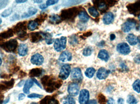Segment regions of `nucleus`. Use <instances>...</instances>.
Segmentation results:
<instances>
[{
	"mask_svg": "<svg viewBox=\"0 0 140 104\" xmlns=\"http://www.w3.org/2000/svg\"><path fill=\"white\" fill-rule=\"evenodd\" d=\"M41 82L46 91L49 93L59 89L62 85V81L61 80L56 81L54 77L48 75L43 76L41 78Z\"/></svg>",
	"mask_w": 140,
	"mask_h": 104,
	"instance_id": "1",
	"label": "nucleus"
},
{
	"mask_svg": "<svg viewBox=\"0 0 140 104\" xmlns=\"http://www.w3.org/2000/svg\"><path fill=\"white\" fill-rule=\"evenodd\" d=\"M14 34L17 35L18 38L22 41L27 39L28 35L27 34V22L26 21L19 22L14 26L12 29Z\"/></svg>",
	"mask_w": 140,
	"mask_h": 104,
	"instance_id": "2",
	"label": "nucleus"
},
{
	"mask_svg": "<svg viewBox=\"0 0 140 104\" xmlns=\"http://www.w3.org/2000/svg\"><path fill=\"white\" fill-rule=\"evenodd\" d=\"M79 10L78 8L75 7L63 10L61 13V18L63 20L73 21L77 15L79 14Z\"/></svg>",
	"mask_w": 140,
	"mask_h": 104,
	"instance_id": "3",
	"label": "nucleus"
},
{
	"mask_svg": "<svg viewBox=\"0 0 140 104\" xmlns=\"http://www.w3.org/2000/svg\"><path fill=\"white\" fill-rule=\"evenodd\" d=\"M17 46V41L15 39L6 42H0V47L8 53H15Z\"/></svg>",
	"mask_w": 140,
	"mask_h": 104,
	"instance_id": "4",
	"label": "nucleus"
},
{
	"mask_svg": "<svg viewBox=\"0 0 140 104\" xmlns=\"http://www.w3.org/2000/svg\"><path fill=\"white\" fill-rule=\"evenodd\" d=\"M67 39L65 37H61L60 39H56L54 43V49L56 51L60 52L65 49L66 46Z\"/></svg>",
	"mask_w": 140,
	"mask_h": 104,
	"instance_id": "5",
	"label": "nucleus"
},
{
	"mask_svg": "<svg viewBox=\"0 0 140 104\" xmlns=\"http://www.w3.org/2000/svg\"><path fill=\"white\" fill-rule=\"evenodd\" d=\"M136 25V21L134 19H128L123 24L122 26V30L124 32H129L131 30L134 29Z\"/></svg>",
	"mask_w": 140,
	"mask_h": 104,
	"instance_id": "6",
	"label": "nucleus"
},
{
	"mask_svg": "<svg viewBox=\"0 0 140 104\" xmlns=\"http://www.w3.org/2000/svg\"><path fill=\"white\" fill-rule=\"evenodd\" d=\"M129 12L135 15L140 14V1L129 4L127 6Z\"/></svg>",
	"mask_w": 140,
	"mask_h": 104,
	"instance_id": "7",
	"label": "nucleus"
},
{
	"mask_svg": "<svg viewBox=\"0 0 140 104\" xmlns=\"http://www.w3.org/2000/svg\"><path fill=\"white\" fill-rule=\"evenodd\" d=\"M116 49L118 53L123 55H127L130 53L131 52L130 46L127 43L125 42L120 43L118 44Z\"/></svg>",
	"mask_w": 140,
	"mask_h": 104,
	"instance_id": "8",
	"label": "nucleus"
},
{
	"mask_svg": "<svg viewBox=\"0 0 140 104\" xmlns=\"http://www.w3.org/2000/svg\"><path fill=\"white\" fill-rule=\"evenodd\" d=\"M71 71V68L70 65L68 64L64 65L61 69L59 77L60 79H62L63 80H66L69 76Z\"/></svg>",
	"mask_w": 140,
	"mask_h": 104,
	"instance_id": "9",
	"label": "nucleus"
},
{
	"mask_svg": "<svg viewBox=\"0 0 140 104\" xmlns=\"http://www.w3.org/2000/svg\"><path fill=\"white\" fill-rule=\"evenodd\" d=\"M15 80L12 78L8 81H2L0 83V92H4L13 87L15 85Z\"/></svg>",
	"mask_w": 140,
	"mask_h": 104,
	"instance_id": "10",
	"label": "nucleus"
},
{
	"mask_svg": "<svg viewBox=\"0 0 140 104\" xmlns=\"http://www.w3.org/2000/svg\"><path fill=\"white\" fill-rule=\"evenodd\" d=\"M89 92L86 89L82 90L80 92L79 102L80 104H88L89 98Z\"/></svg>",
	"mask_w": 140,
	"mask_h": 104,
	"instance_id": "11",
	"label": "nucleus"
},
{
	"mask_svg": "<svg viewBox=\"0 0 140 104\" xmlns=\"http://www.w3.org/2000/svg\"><path fill=\"white\" fill-rule=\"evenodd\" d=\"M71 79L76 82H80L83 79V76L81 69L79 68H75L72 70L71 75Z\"/></svg>",
	"mask_w": 140,
	"mask_h": 104,
	"instance_id": "12",
	"label": "nucleus"
},
{
	"mask_svg": "<svg viewBox=\"0 0 140 104\" xmlns=\"http://www.w3.org/2000/svg\"><path fill=\"white\" fill-rule=\"evenodd\" d=\"M68 93L71 97H75L79 92V87L76 83L70 84L68 88Z\"/></svg>",
	"mask_w": 140,
	"mask_h": 104,
	"instance_id": "13",
	"label": "nucleus"
},
{
	"mask_svg": "<svg viewBox=\"0 0 140 104\" xmlns=\"http://www.w3.org/2000/svg\"><path fill=\"white\" fill-rule=\"evenodd\" d=\"M44 58L40 54H34L31 58V62L34 65L40 66L43 63Z\"/></svg>",
	"mask_w": 140,
	"mask_h": 104,
	"instance_id": "14",
	"label": "nucleus"
},
{
	"mask_svg": "<svg viewBox=\"0 0 140 104\" xmlns=\"http://www.w3.org/2000/svg\"><path fill=\"white\" fill-rule=\"evenodd\" d=\"M95 6L102 12H105L108 10V5L106 1H93Z\"/></svg>",
	"mask_w": 140,
	"mask_h": 104,
	"instance_id": "15",
	"label": "nucleus"
},
{
	"mask_svg": "<svg viewBox=\"0 0 140 104\" xmlns=\"http://www.w3.org/2000/svg\"><path fill=\"white\" fill-rule=\"evenodd\" d=\"M110 73V71L104 68H100L97 73V77L100 80L105 79L107 77Z\"/></svg>",
	"mask_w": 140,
	"mask_h": 104,
	"instance_id": "16",
	"label": "nucleus"
},
{
	"mask_svg": "<svg viewBox=\"0 0 140 104\" xmlns=\"http://www.w3.org/2000/svg\"><path fill=\"white\" fill-rule=\"evenodd\" d=\"M40 104H60L58 100L56 99L53 97L47 95L41 100Z\"/></svg>",
	"mask_w": 140,
	"mask_h": 104,
	"instance_id": "17",
	"label": "nucleus"
},
{
	"mask_svg": "<svg viewBox=\"0 0 140 104\" xmlns=\"http://www.w3.org/2000/svg\"><path fill=\"white\" fill-rule=\"evenodd\" d=\"M14 32L12 29H8L7 31L0 33V42L12 37L14 36Z\"/></svg>",
	"mask_w": 140,
	"mask_h": 104,
	"instance_id": "18",
	"label": "nucleus"
},
{
	"mask_svg": "<svg viewBox=\"0 0 140 104\" xmlns=\"http://www.w3.org/2000/svg\"><path fill=\"white\" fill-rule=\"evenodd\" d=\"M72 55L71 53L68 51H65L61 53L59 57V60L63 62L71 61Z\"/></svg>",
	"mask_w": 140,
	"mask_h": 104,
	"instance_id": "19",
	"label": "nucleus"
},
{
	"mask_svg": "<svg viewBox=\"0 0 140 104\" xmlns=\"http://www.w3.org/2000/svg\"><path fill=\"white\" fill-rule=\"evenodd\" d=\"M42 35L41 33H32L30 34V39L32 43H37L42 39Z\"/></svg>",
	"mask_w": 140,
	"mask_h": 104,
	"instance_id": "20",
	"label": "nucleus"
},
{
	"mask_svg": "<svg viewBox=\"0 0 140 104\" xmlns=\"http://www.w3.org/2000/svg\"><path fill=\"white\" fill-rule=\"evenodd\" d=\"M114 20V15L112 13L109 12L107 13L104 16L103 21L105 25H110L113 22Z\"/></svg>",
	"mask_w": 140,
	"mask_h": 104,
	"instance_id": "21",
	"label": "nucleus"
},
{
	"mask_svg": "<svg viewBox=\"0 0 140 104\" xmlns=\"http://www.w3.org/2000/svg\"><path fill=\"white\" fill-rule=\"evenodd\" d=\"M126 39L129 44L131 46L136 45L138 42V37L133 34H129L127 36Z\"/></svg>",
	"mask_w": 140,
	"mask_h": 104,
	"instance_id": "22",
	"label": "nucleus"
},
{
	"mask_svg": "<svg viewBox=\"0 0 140 104\" xmlns=\"http://www.w3.org/2000/svg\"><path fill=\"white\" fill-rule=\"evenodd\" d=\"M43 70L41 68H33L29 72V76L30 77H37L40 76L43 73Z\"/></svg>",
	"mask_w": 140,
	"mask_h": 104,
	"instance_id": "23",
	"label": "nucleus"
},
{
	"mask_svg": "<svg viewBox=\"0 0 140 104\" xmlns=\"http://www.w3.org/2000/svg\"><path fill=\"white\" fill-rule=\"evenodd\" d=\"M33 84L34 81L33 79H29L26 81L23 89V91L25 94H29L30 89L33 87Z\"/></svg>",
	"mask_w": 140,
	"mask_h": 104,
	"instance_id": "24",
	"label": "nucleus"
},
{
	"mask_svg": "<svg viewBox=\"0 0 140 104\" xmlns=\"http://www.w3.org/2000/svg\"><path fill=\"white\" fill-rule=\"evenodd\" d=\"M28 52V47L27 45L24 44H20L18 49V54L21 56H24L26 55Z\"/></svg>",
	"mask_w": 140,
	"mask_h": 104,
	"instance_id": "25",
	"label": "nucleus"
},
{
	"mask_svg": "<svg viewBox=\"0 0 140 104\" xmlns=\"http://www.w3.org/2000/svg\"><path fill=\"white\" fill-rule=\"evenodd\" d=\"M98 57L101 60L107 62L109 59V55L108 52L106 50L103 49L99 51L98 54Z\"/></svg>",
	"mask_w": 140,
	"mask_h": 104,
	"instance_id": "26",
	"label": "nucleus"
},
{
	"mask_svg": "<svg viewBox=\"0 0 140 104\" xmlns=\"http://www.w3.org/2000/svg\"><path fill=\"white\" fill-rule=\"evenodd\" d=\"M61 17L58 15L53 14L50 16L49 21L50 22L53 24H58L61 22Z\"/></svg>",
	"mask_w": 140,
	"mask_h": 104,
	"instance_id": "27",
	"label": "nucleus"
},
{
	"mask_svg": "<svg viewBox=\"0 0 140 104\" xmlns=\"http://www.w3.org/2000/svg\"><path fill=\"white\" fill-rule=\"evenodd\" d=\"M79 18L81 21L83 22H86L89 19V15L85 11H81L79 13Z\"/></svg>",
	"mask_w": 140,
	"mask_h": 104,
	"instance_id": "28",
	"label": "nucleus"
},
{
	"mask_svg": "<svg viewBox=\"0 0 140 104\" xmlns=\"http://www.w3.org/2000/svg\"><path fill=\"white\" fill-rule=\"evenodd\" d=\"M37 9H36L35 8L30 7L28 10V12L26 13H24L22 15V17L23 18H28L30 17V16L35 14L37 12Z\"/></svg>",
	"mask_w": 140,
	"mask_h": 104,
	"instance_id": "29",
	"label": "nucleus"
},
{
	"mask_svg": "<svg viewBox=\"0 0 140 104\" xmlns=\"http://www.w3.org/2000/svg\"><path fill=\"white\" fill-rule=\"evenodd\" d=\"M41 34L45 38L46 42L47 44L48 45L51 44H53V42H54V40L52 39V36L51 34H49L48 33H41Z\"/></svg>",
	"mask_w": 140,
	"mask_h": 104,
	"instance_id": "30",
	"label": "nucleus"
},
{
	"mask_svg": "<svg viewBox=\"0 0 140 104\" xmlns=\"http://www.w3.org/2000/svg\"><path fill=\"white\" fill-rule=\"evenodd\" d=\"M39 25H40L39 24L37 21H36L35 20H31L29 22V23L28 24V29L30 31H34L38 27Z\"/></svg>",
	"mask_w": 140,
	"mask_h": 104,
	"instance_id": "31",
	"label": "nucleus"
},
{
	"mask_svg": "<svg viewBox=\"0 0 140 104\" xmlns=\"http://www.w3.org/2000/svg\"><path fill=\"white\" fill-rule=\"evenodd\" d=\"M96 72V70L94 68H89L86 69L85 72V75L86 77L88 78H91L93 77L94 74Z\"/></svg>",
	"mask_w": 140,
	"mask_h": 104,
	"instance_id": "32",
	"label": "nucleus"
},
{
	"mask_svg": "<svg viewBox=\"0 0 140 104\" xmlns=\"http://www.w3.org/2000/svg\"><path fill=\"white\" fill-rule=\"evenodd\" d=\"M88 12L90 14L95 18H97L99 16V13L97 11V9L94 7H91L88 9Z\"/></svg>",
	"mask_w": 140,
	"mask_h": 104,
	"instance_id": "33",
	"label": "nucleus"
},
{
	"mask_svg": "<svg viewBox=\"0 0 140 104\" xmlns=\"http://www.w3.org/2000/svg\"><path fill=\"white\" fill-rule=\"evenodd\" d=\"M133 88L134 91L138 93H140V80L138 79L134 81L133 84Z\"/></svg>",
	"mask_w": 140,
	"mask_h": 104,
	"instance_id": "34",
	"label": "nucleus"
},
{
	"mask_svg": "<svg viewBox=\"0 0 140 104\" xmlns=\"http://www.w3.org/2000/svg\"><path fill=\"white\" fill-rule=\"evenodd\" d=\"M127 102L128 104H136L138 101L134 96L130 95L128 96Z\"/></svg>",
	"mask_w": 140,
	"mask_h": 104,
	"instance_id": "35",
	"label": "nucleus"
},
{
	"mask_svg": "<svg viewBox=\"0 0 140 104\" xmlns=\"http://www.w3.org/2000/svg\"><path fill=\"white\" fill-rule=\"evenodd\" d=\"M75 101L71 96H68L65 99L63 104H75Z\"/></svg>",
	"mask_w": 140,
	"mask_h": 104,
	"instance_id": "36",
	"label": "nucleus"
},
{
	"mask_svg": "<svg viewBox=\"0 0 140 104\" xmlns=\"http://www.w3.org/2000/svg\"><path fill=\"white\" fill-rule=\"evenodd\" d=\"M47 17V15L46 14H43L41 15L38 18L35 19V20L37 21V22L39 24V25H41V24L44 22Z\"/></svg>",
	"mask_w": 140,
	"mask_h": 104,
	"instance_id": "37",
	"label": "nucleus"
},
{
	"mask_svg": "<svg viewBox=\"0 0 140 104\" xmlns=\"http://www.w3.org/2000/svg\"><path fill=\"white\" fill-rule=\"evenodd\" d=\"M98 101L100 104H106L107 100L105 97L102 94H100L98 97Z\"/></svg>",
	"mask_w": 140,
	"mask_h": 104,
	"instance_id": "38",
	"label": "nucleus"
},
{
	"mask_svg": "<svg viewBox=\"0 0 140 104\" xmlns=\"http://www.w3.org/2000/svg\"><path fill=\"white\" fill-rule=\"evenodd\" d=\"M93 49L91 46H88L85 48L83 52V54L85 56H89L91 55L92 53Z\"/></svg>",
	"mask_w": 140,
	"mask_h": 104,
	"instance_id": "39",
	"label": "nucleus"
},
{
	"mask_svg": "<svg viewBox=\"0 0 140 104\" xmlns=\"http://www.w3.org/2000/svg\"><path fill=\"white\" fill-rule=\"evenodd\" d=\"M12 12V8H9L8 9L5 10L4 12H3L1 15L3 17H7L10 15Z\"/></svg>",
	"mask_w": 140,
	"mask_h": 104,
	"instance_id": "40",
	"label": "nucleus"
},
{
	"mask_svg": "<svg viewBox=\"0 0 140 104\" xmlns=\"http://www.w3.org/2000/svg\"><path fill=\"white\" fill-rule=\"evenodd\" d=\"M78 42V39H77V37L75 36H72L70 38L69 43L71 44L74 45V44H76Z\"/></svg>",
	"mask_w": 140,
	"mask_h": 104,
	"instance_id": "41",
	"label": "nucleus"
},
{
	"mask_svg": "<svg viewBox=\"0 0 140 104\" xmlns=\"http://www.w3.org/2000/svg\"><path fill=\"white\" fill-rule=\"evenodd\" d=\"M43 95H42L39 94H30L28 95V97L30 98H41L42 97Z\"/></svg>",
	"mask_w": 140,
	"mask_h": 104,
	"instance_id": "42",
	"label": "nucleus"
},
{
	"mask_svg": "<svg viewBox=\"0 0 140 104\" xmlns=\"http://www.w3.org/2000/svg\"><path fill=\"white\" fill-rule=\"evenodd\" d=\"M58 1L57 0H49L47 1L46 2V6H48L52 5H55L58 3Z\"/></svg>",
	"mask_w": 140,
	"mask_h": 104,
	"instance_id": "43",
	"label": "nucleus"
},
{
	"mask_svg": "<svg viewBox=\"0 0 140 104\" xmlns=\"http://www.w3.org/2000/svg\"><path fill=\"white\" fill-rule=\"evenodd\" d=\"M9 1H0V10L3 9L8 5Z\"/></svg>",
	"mask_w": 140,
	"mask_h": 104,
	"instance_id": "44",
	"label": "nucleus"
},
{
	"mask_svg": "<svg viewBox=\"0 0 140 104\" xmlns=\"http://www.w3.org/2000/svg\"><path fill=\"white\" fill-rule=\"evenodd\" d=\"M26 76H27V74L26 73L23 72V71H21L18 74V78L21 79L26 77Z\"/></svg>",
	"mask_w": 140,
	"mask_h": 104,
	"instance_id": "45",
	"label": "nucleus"
},
{
	"mask_svg": "<svg viewBox=\"0 0 140 104\" xmlns=\"http://www.w3.org/2000/svg\"><path fill=\"white\" fill-rule=\"evenodd\" d=\"M12 76V75H6V74H3V75H1V77L2 78H6V79H8Z\"/></svg>",
	"mask_w": 140,
	"mask_h": 104,
	"instance_id": "46",
	"label": "nucleus"
},
{
	"mask_svg": "<svg viewBox=\"0 0 140 104\" xmlns=\"http://www.w3.org/2000/svg\"><path fill=\"white\" fill-rule=\"evenodd\" d=\"M19 69H20V67L17 66H16V67H14L13 69H12V72L13 74L15 73L19 70Z\"/></svg>",
	"mask_w": 140,
	"mask_h": 104,
	"instance_id": "47",
	"label": "nucleus"
},
{
	"mask_svg": "<svg viewBox=\"0 0 140 104\" xmlns=\"http://www.w3.org/2000/svg\"><path fill=\"white\" fill-rule=\"evenodd\" d=\"M92 34V32L91 31L87 32L83 34V36L85 37H88L90 36Z\"/></svg>",
	"mask_w": 140,
	"mask_h": 104,
	"instance_id": "48",
	"label": "nucleus"
},
{
	"mask_svg": "<svg viewBox=\"0 0 140 104\" xmlns=\"http://www.w3.org/2000/svg\"><path fill=\"white\" fill-rule=\"evenodd\" d=\"M107 104H115V102L113 98H110L108 100Z\"/></svg>",
	"mask_w": 140,
	"mask_h": 104,
	"instance_id": "49",
	"label": "nucleus"
},
{
	"mask_svg": "<svg viewBox=\"0 0 140 104\" xmlns=\"http://www.w3.org/2000/svg\"><path fill=\"white\" fill-rule=\"evenodd\" d=\"M26 95L23 94H20L18 95V100H21L24 99Z\"/></svg>",
	"mask_w": 140,
	"mask_h": 104,
	"instance_id": "50",
	"label": "nucleus"
},
{
	"mask_svg": "<svg viewBox=\"0 0 140 104\" xmlns=\"http://www.w3.org/2000/svg\"><path fill=\"white\" fill-rule=\"evenodd\" d=\"M118 104H124V100L122 98H120L118 99Z\"/></svg>",
	"mask_w": 140,
	"mask_h": 104,
	"instance_id": "51",
	"label": "nucleus"
},
{
	"mask_svg": "<svg viewBox=\"0 0 140 104\" xmlns=\"http://www.w3.org/2000/svg\"><path fill=\"white\" fill-rule=\"evenodd\" d=\"M134 61H135L136 63H140V57L138 56H137L134 59Z\"/></svg>",
	"mask_w": 140,
	"mask_h": 104,
	"instance_id": "52",
	"label": "nucleus"
},
{
	"mask_svg": "<svg viewBox=\"0 0 140 104\" xmlns=\"http://www.w3.org/2000/svg\"><path fill=\"white\" fill-rule=\"evenodd\" d=\"M33 81L34 82H35V83L37 84V85L39 87H40L41 88H42V87H41V85L40 84V83L37 81L36 79H35V78H33Z\"/></svg>",
	"mask_w": 140,
	"mask_h": 104,
	"instance_id": "53",
	"label": "nucleus"
},
{
	"mask_svg": "<svg viewBox=\"0 0 140 104\" xmlns=\"http://www.w3.org/2000/svg\"><path fill=\"white\" fill-rule=\"evenodd\" d=\"M88 104H97V103L95 100H90Z\"/></svg>",
	"mask_w": 140,
	"mask_h": 104,
	"instance_id": "54",
	"label": "nucleus"
},
{
	"mask_svg": "<svg viewBox=\"0 0 140 104\" xmlns=\"http://www.w3.org/2000/svg\"><path fill=\"white\" fill-rule=\"evenodd\" d=\"M110 40H111V41L114 40L116 38L115 35L114 34H111L110 35Z\"/></svg>",
	"mask_w": 140,
	"mask_h": 104,
	"instance_id": "55",
	"label": "nucleus"
},
{
	"mask_svg": "<svg viewBox=\"0 0 140 104\" xmlns=\"http://www.w3.org/2000/svg\"><path fill=\"white\" fill-rule=\"evenodd\" d=\"M26 1H26V0H17L16 1V2L17 3H24L25 2H26Z\"/></svg>",
	"mask_w": 140,
	"mask_h": 104,
	"instance_id": "56",
	"label": "nucleus"
},
{
	"mask_svg": "<svg viewBox=\"0 0 140 104\" xmlns=\"http://www.w3.org/2000/svg\"><path fill=\"white\" fill-rule=\"evenodd\" d=\"M48 7V6H46V5L45 4H42L40 5V8L41 9H45Z\"/></svg>",
	"mask_w": 140,
	"mask_h": 104,
	"instance_id": "57",
	"label": "nucleus"
},
{
	"mask_svg": "<svg viewBox=\"0 0 140 104\" xmlns=\"http://www.w3.org/2000/svg\"><path fill=\"white\" fill-rule=\"evenodd\" d=\"M23 83H24V81H21V82H19V83L18 84V87H21L23 85Z\"/></svg>",
	"mask_w": 140,
	"mask_h": 104,
	"instance_id": "58",
	"label": "nucleus"
},
{
	"mask_svg": "<svg viewBox=\"0 0 140 104\" xmlns=\"http://www.w3.org/2000/svg\"><path fill=\"white\" fill-rule=\"evenodd\" d=\"M34 2H35V3H41L43 2V1L40 0H35V1H34Z\"/></svg>",
	"mask_w": 140,
	"mask_h": 104,
	"instance_id": "59",
	"label": "nucleus"
},
{
	"mask_svg": "<svg viewBox=\"0 0 140 104\" xmlns=\"http://www.w3.org/2000/svg\"><path fill=\"white\" fill-rule=\"evenodd\" d=\"M138 42L139 43V45H138V48L140 49V39L138 38Z\"/></svg>",
	"mask_w": 140,
	"mask_h": 104,
	"instance_id": "60",
	"label": "nucleus"
},
{
	"mask_svg": "<svg viewBox=\"0 0 140 104\" xmlns=\"http://www.w3.org/2000/svg\"><path fill=\"white\" fill-rule=\"evenodd\" d=\"M2 60H1V59L0 58V66H1V64H2Z\"/></svg>",
	"mask_w": 140,
	"mask_h": 104,
	"instance_id": "61",
	"label": "nucleus"
},
{
	"mask_svg": "<svg viewBox=\"0 0 140 104\" xmlns=\"http://www.w3.org/2000/svg\"><path fill=\"white\" fill-rule=\"evenodd\" d=\"M2 20H1V19L0 18V25L1 24V23H2Z\"/></svg>",
	"mask_w": 140,
	"mask_h": 104,
	"instance_id": "62",
	"label": "nucleus"
},
{
	"mask_svg": "<svg viewBox=\"0 0 140 104\" xmlns=\"http://www.w3.org/2000/svg\"><path fill=\"white\" fill-rule=\"evenodd\" d=\"M30 104H37V103H36V102H33L31 103Z\"/></svg>",
	"mask_w": 140,
	"mask_h": 104,
	"instance_id": "63",
	"label": "nucleus"
},
{
	"mask_svg": "<svg viewBox=\"0 0 140 104\" xmlns=\"http://www.w3.org/2000/svg\"><path fill=\"white\" fill-rule=\"evenodd\" d=\"M138 20H139V21H140V14L139 15H138Z\"/></svg>",
	"mask_w": 140,
	"mask_h": 104,
	"instance_id": "64",
	"label": "nucleus"
}]
</instances>
